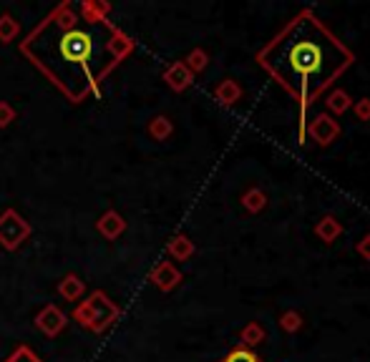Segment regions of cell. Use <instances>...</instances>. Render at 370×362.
<instances>
[{
  "label": "cell",
  "mask_w": 370,
  "mask_h": 362,
  "mask_svg": "<svg viewBox=\"0 0 370 362\" xmlns=\"http://www.w3.org/2000/svg\"><path fill=\"white\" fill-rule=\"evenodd\" d=\"M116 28L111 21H83L71 3H63L33 28L21 43V53L71 103H81L88 93L101 96V81L134 53V41L123 31L106 48H98V41H106Z\"/></svg>",
  "instance_id": "6da1fadb"
},
{
  "label": "cell",
  "mask_w": 370,
  "mask_h": 362,
  "mask_svg": "<svg viewBox=\"0 0 370 362\" xmlns=\"http://www.w3.org/2000/svg\"><path fill=\"white\" fill-rule=\"evenodd\" d=\"M355 56L312 11H300L257 53V63L300 106L297 144H305L307 108L353 66Z\"/></svg>",
  "instance_id": "7a4b0ae2"
},
{
  "label": "cell",
  "mask_w": 370,
  "mask_h": 362,
  "mask_svg": "<svg viewBox=\"0 0 370 362\" xmlns=\"http://www.w3.org/2000/svg\"><path fill=\"white\" fill-rule=\"evenodd\" d=\"M118 314H121V309L108 299V294H103L101 289H96V292L88 294L83 302L76 304L73 320L78 322L81 327H86V330L101 335L106 327H111L113 322L118 320Z\"/></svg>",
  "instance_id": "3957f363"
},
{
  "label": "cell",
  "mask_w": 370,
  "mask_h": 362,
  "mask_svg": "<svg viewBox=\"0 0 370 362\" xmlns=\"http://www.w3.org/2000/svg\"><path fill=\"white\" fill-rule=\"evenodd\" d=\"M33 229L31 224L16 212V209H6L0 214V247L6 252H16L31 239Z\"/></svg>",
  "instance_id": "277c9868"
},
{
  "label": "cell",
  "mask_w": 370,
  "mask_h": 362,
  "mask_svg": "<svg viewBox=\"0 0 370 362\" xmlns=\"http://www.w3.org/2000/svg\"><path fill=\"white\" fill-rule=\"evenodd\" d=\"M340 133H343V128H340V123L335 121L330 113H317L315 118H310L305 126V136H310L312 141H315L317 146H330L335 144V141L340 139Z\"/></svg>",
  "instance_id": "5b68a950"
},
{
  "label": "cell",
  "mask_w": 370,
  "mask_h": 362,
  "mask_svg": "<svg viewBox=\"0 0 370 362\" xmlns=\"http://www.w3.org/2000/svg\"><path fill=\"white\" fill-rule=\"evenodd\" d=\"M68 325V317H66L63 309H58L56 304H46L41 312L36 314V327L38 332H43L46 337H58L61 332Z\"/></svg>",
  "instance_id": "8992f818"
},
{
  "label": "cell",
  "mask_w": 370,
  "mask_h": 362,
  "mask_svg": "<svg viewBox=\"0 0 370 362\" xmlns=\"http://www.w3.org/2000/svg\"><path fill=\"white\" fill-rule=\"evenodd\" d=\"M149 282L154 284L159 292H172L182 282V272L174 267V262H159V264L151 269Z\"/></svg>",
  "instance_id": "52a82bcc"
},
{
  "label": "cell",
  "mask_w": 370,
  "mask_h": 362,
  "mask_svg": "<svg viewBox=\"0 0 370 362\" xmlns=\"http://www.w3.org/2000/svg\"><path fill=\"white\" fill-rule=\"evenodd\" d=\"M161 78H164V83H167L174 93H182V90H187L189 86L194 83V73L184 66V61H174L172 66H167L164 73H161Z\"/></svg>",
  "instance_id": "ba28073f"
},
{
  "label": "cell",
  "mask_w": 370,
  "mask_h": 362,
  "mask_svg": "<svg viewBox=\"0 0 370 362\" xmlns=\"http://www.w3.org/2000/svg\"><path fill=\"white\" fill-rule=\"evenodd\" d=\"M96 232L103 237V239L113 242V239H118L123 232H126V219H123L116 209H108V212H103L101 217H98Z\"/></svg>",
  "instance_id": "9c48e42d"
},
{
  "label": "cell",
  "mask_w": 370,
  "mask_h": 362,
  "mask_svg": "<svg viewBox=\"0 0 370 362\" xmlns=\"http://www.w3.org/2000/svg\"><path fill=\"white\" fill-rule=\"evenodd\" d=\"M315 237L322 242V244H333V242H338L340 237H343V224H340V219L333 217V214L320 217V222L315 224Z\"/></svg>",
  "instance_id": "30bf717a"
},
{
  "label": "cell",
  "mask_w": 370,
  "mask_h": 362,
  "mask_svg": "<svg viewBox=\"0 0 370 362\" xmlns=\"http://www.w3.org/2000/svg\"><path fill=\"white\" fill-rule=\"evenodd\" d=\"M322 103H325V113H330L333 118L343 116V113H348L353 108V98H350V93L345 88H333Z\"/></svg>",
  "instance_id": "8fae6325"
},
{
  "label": "cell",
  "mask_w": 370,
  "mask_h": 362,
  "mask_svg": "<svg viewBox=\"0 0 370 362\" xmlns=\"http://www.w3.org/2000/svg\"><path fill=\"white\" fill-rule=\"evenodd\" d=\"M242 96H245V90H242V86L235 78H222L215 86V98L222 106H237L242 101Z\"/></svg>",
  "instance_id": "7c38bea8"
},
{
  "label": "cell",
  "mask_w": 370,
  "mask_h": 362,
  "mask_svg": "<svg viewBox=\"0 0 370 362\" xmlns=\"http://www.w3.org/2000/svg\"><path fill=\"white\" fill-rule=\"evenodd\" d=\"M56 289H58V294L66 299V302H78V299L83 297V292H86V282H83L78 274L71 272V274H66V277L61 279Z\"/></svg>",
  "instance_id": "4fadbf2b"
},
{
  "label": "cell",
  "mask_w": 370,
  "mask_h": 362,
  "mask_svg": "<svg viewBox=\"0 0 370 362\" xmlns=\"http://www.w3.org/2000/svg\"><path fill=\"white\" fill-rule=\"evenodd\" d=\"M167 252L169 257H172L174 262H187L194 257V252H197V247H194V242L189 239L187 234H174L172 239H169L167 244Z\"/></svg>",
  "instance_id": "5bb4252c"
},
{
  "label": "cell",
  "mask_w": 370,
  "mask_h": 362,
  "mask_svg": "<svg viewBox=\"0 0 370 362\" xmlns=\"http://www.w3.org/2000/svg\"><path fill=\"white\" fill-rule=\"evenodd\" d=\"M78 11H81V18H83V21L101 23V21H108L111 6L103 3V0H83V3L78 6Z\"/></svg>",
  "instance_id": "9a60e30c"
},
{
  "label": "cell",
  "mask_w": 370,
  "mask_h": 362,
  "mask_svg": "<svg viewBox=\"0 0 370 362\" xmlns=\"http://www.w3.org/2000/svg\"><path fill=\"white\" fill-rule=\"evenodd\" d=\"M267 340V332L259 322H247L240 330V347H247V350H255L257 345Z\"/></svg>",
  "instance_id": "2e32d148"
},
{
  "label": "cell",
  "mask_w": 370,
  "mask_h": 362,
  "mask_svg": "<svg viewBox=\"0 0 370 362\" xmlns=\"http://www.w3.org/2000/svg\"><path fill=\"white\" fill-rule=\"evenodd\" d=\"M240 202H242V207H245V212L259 214L264 207H267V194H264V189H259V187H250L240 197Z\"/></svg>",
  "instance_id": "e0dca14e"
},
{
  "label": "cell",
  "mask_w": 370,
  "mask_h": 362,
  "mask_svg": "<svg viewBox=\"0 0 370 362\" xmlns=\"http://www.w3.org/2000/svg\"><path fill=\"white\" fill-rule=\"evenodd\" d=\"M146 133H149L154 141H167L174 133V123L169 116H154L146 126Z\"/></svg>",
  "instance_id": "ac0fdd59"
},
{
  "label": "cell",
  "mask_w": 370,
  "mask_h": 362,
  "mask_svg": "<svg viewBox=\"0 0 370 362\" xmlns=\"http://www.w3.org/2000/svg\"><path fill=\"white\" fill-rule=\"evenodd\" d=\"M279 330L287 332V335H295V332L302 330V325H305V320H302V314L295 312V309H287V312L279 314Z\"/></svg>",
  "instance_id": "d6986e66"
},
{
  "label": "cell",
  "mask_w": 370,
  "mask_h": 362,
  "mask_svg": "<svg viewBox=\"0 0 370 362\" xmlns=\"http://www.w3.org/2000/svg\"><path fill=\"white\" fill-rule=\"evenodd\" d=\"M184 66H187V68L192 71L194 76L202 73V71L210 66V53H207L204 48H192L187 58H184Z\"/></svg>",
  "instance_id": "ffe728a7"
},
{
  "label": "cell",
  "mask_w": 370,
  "mask_h": 362,
  "mask_svg": "<svg viewBox=\"0 0 370 362\" xmlns=\"http://www.w3.org/2000/svg\"><path fill=\"white\" fill-rule=\"evenodd\" d=\"M18 33H21V26H18V21L13 16H0V43H11L18 38Z\"/></svg>",
  "instance_id": "44dd1931"
},
{
  "label": "cell",
  "mask_w": 370,
  "mask_h": 362,
  "mask_svg": "<svg viewBox=\"0 0 370 362\" xmlns=\"http://www.w3.org/2000/svg\"><path fill=\"white\" fill-rule=\"evenodd\" d=\"M220 362H262V360L255 355V350H247V347H235V350L227 352V355L222 357Z\"/></svg>",
  "instance_id": "7402d4cb"
},
{
  "label": "cell",
  "mask_w": 370,
  "mask_h": 362,
  "mask_svg": "<svg viewBox=\"0 0 370 362\" xmlns=\"http://www.w3.org/2000/svg\"><path fill=\"white\" fill-rule=\"evenodd\" d=\"M6 362H43V360H41V357H38L28 345H21L6 357Z\"/></svg>",
  "instance_id": "603a6c76"
},
{
  "label": "cell",
  "mask_w": 370,
  "mask_h": 362,
  "mask_svg": "<svg viewBox=\"0 0 370 362\" xmlns=\"http://www.w3.org/2000/svg\"><path fill=\"white\" fill-rule=\"evenodd\" d=\"M16 121V108L8 101H0V128H8Z\"/></svg>",
  "instance_id": "cb8c5ba5"
},
{
  "label": "cell",
  "mask_w": 370,
  "mask_h": 362,
  "mask_svg": "<svg viewBox=\"0 0 370 362\" xmlns=\"http://www.w3.org/2000/svg\"><path fill=\"white\" fill-rule=\"evenodd\" d=\"M353 111L358 121H370V98H360V101H353Z\"/></svg>",
  "instance_id": "d4e9b609"
},
{
  "label": "cell",
  "mask_w": 370,
  "mask_h": 362,
  "mask_svg": "<svg viewBox=\"0 0 370 362\" xmlns=\"http://www.w3.org/2000/svg\"><path fill=\"white\" fill-rule=\"evenodd\" d=\"M355 252H358L360 259L370 262V234H363V237H360V242L355 244Z\"/></svg>",
  "instance_id": "484cf974"
}]
</instances>
